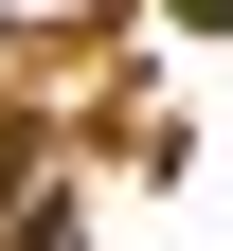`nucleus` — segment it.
<instances>
[{
	"instance_id": "1",
	"label": "nucleus",
	"mask_w": 233,
	"mask_h": 251,
	"mask_svg": "<svg viewBox=\"0 0 233 251\" xmlns=\"http://www.w3.org/2000/svg\"><path fill=\"white\" fill-rule=\"evenodd\" d=\"M108 0H0V36H90Z\"/></svg>"
}]
</instances>
